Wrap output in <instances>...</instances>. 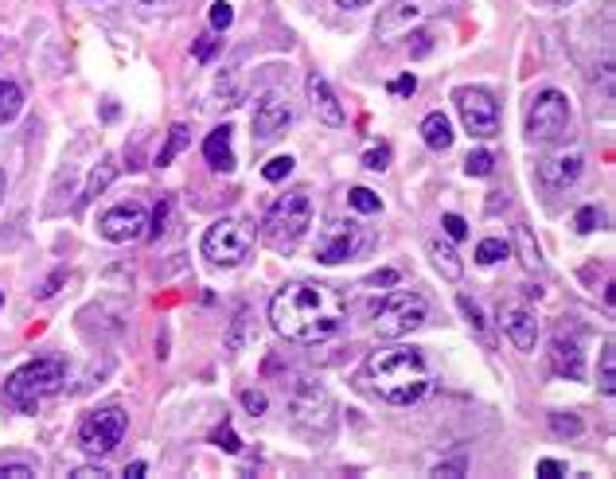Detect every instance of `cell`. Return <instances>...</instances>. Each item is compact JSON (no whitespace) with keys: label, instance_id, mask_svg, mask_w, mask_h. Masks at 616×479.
<instances>
[{"label":"cell","instance_id":"1","mask_svg":"<svg viewBox=\"0 0 616 479\" xmlns=\"http://www.w3.org/2000/svg\"><path fill=\"white\" fill-rule=\"evenodd\" d=\"M269 320L281 340L308 347V343L332 340V335L344 328L347 308H344V296H339L332 284L289 281L269 301Z\"/></svg>","mask_w":616,"mask_h":479},{"label":"cell","instance_id":"2","mask_svg":"<svg viewBox=\"0 0 616 479\" xmlns=\"http://www.w3.org/2000/svg\"><path fill=\"white\" fill-rule=\"evenodd\" d=\"M363 378L371 386V394L378 401H386V406H414L434 386L425 355L414 351V347H383V351H375L363 367Z\"/></svg>","mask_w":616,"mask_h":479},{"label":"cell","instance_id":"3","mask_svg":"<svg viewBox=\"0 0 616 479\" xmlns=\"http://www.w3.org/2000/svg\"><path fill=\"white\" fill-rule=\"evenodd\" d=\"M63 378H67V367H63V359L47 355V359H32L24 362L20 370L8 374L5 382V401L16 413H35L39 401H44L47 394H55Z\"/></svg>","mask_w":616,"mask_h":479},{"label":"cell","instance_id":"4","mask_svg":"<svg viewBox=\"0 0 616 479\" xmlns=\"http://www.w3.org/2000/svg\"><path fill=\"white\" fill-rule=\"evenodd\" d=\"M312 226V199L308 191H289L266 211V223H261V238H266L273 250L289 254L293 245L305 238V230Z\"/></svg>","mask_w":616,"mask_h":479},{"label":"cell","instance_id":"5","mask_svg":"<svg viewBox=\"0 0 616 479\" xmlns=\"http://www.w3.org/2000/svg\"><path fill=\"white\" fill-rule=\"evenodd\" d=\"M200 250L211 265H222V269L242 265L254 250V223H246V218H219L215 226H207Z\"/></svg>","mask_w":616,"mask_h":479},{"label":"cell","instance_id":"6","mask_svg":"<svg viewBox=\"0 0 616 479\" xmlns=\"http://www.w3.org/2000/svg\"><path fill=\"white\" fill-rule=\"evenodd\" d=\"M429 320V304L417 292H395L375 308V331L378 340H406Z\"/></svg>","mask_w":616,"mask_h":479},{"label":"cell","instance_id":"7","mask_svg":"<svg viewBox=\"0 0 616 479\" xmlns=\"http://www.w3.org/2000/svg\"><path fill=\"white\" fill-rule=\"evenodd\" d=\"M129 429V417L122 406H106V409H94L78 421V445H83L86 456H110V452L122 445V436Z\"/></svg>","mask_w":616,"mask_h":479},{"label":"cell","instance_id":"8","mask_svg":"<svg viewBox=\"0 0 616 479\" xmlns=\"http://www.w3.org/2000/svg\"><path fill=\"white\" fill-rule=\"evenodd\" d=\"M289 413H293V425L305 433H332L336 425V401L332 394L324 390L317 382H300L293 398H289Z\"/></svg>","mask_w":616,"mask_h":479},{"label":"cell","instance_id":"9","mask_svg":"<svg viewBox=\"0 0 616 479\" xmlns=\"http://www.w3.org/2000/svg\"><path fill=\"white\" fill-rule=\"evenodd\" d=\"M570 129V101L562 90H543L527 110V140H558Z\"/></svg>","mask_w":616,"mask_h":479},{"label":"cell","instance_id":"10","mask_svg":"<svg viewBox=\"0 0 616 479\" xmlns=\"http://www.w3.org/2000/svg\"><path fill=\"white\" fill-rule=\"evenodd\" d=\"M453 101H456V113H461V121H464V129L472 137L488 140V137L500 133V106H495V98L488 94V90L461 86L453 94Z\"/></svg>","mask_w":616,"mask_h":479},{"label":"cell","instance_id":"11","mask_svg":"<svg viewBox=\"0 0 616 479\" xmlns=\"http://www.w3.org/2000/svg\"><path fill=\"white\" fill-rule=\"evenodd\" d=\"M363 245H367L363 226L351 223V218H336V223H328L317 238V262L320 265H339V262H347V257H356Z\"/></svg>","mask_w":616,"mask_h":479},{"label":"cell","instance_id":"12","mask_svg":"<svg viewBox=\"0 0 616 479\" xmlns=\"http://www.w3.org/2000/svg\"><path fill=\"white\" fill-rule=\"evenodd\" d=\"M145 226H149V215L141 203H117L98 218V235L106 242H117V245L137 242L141 235H145Z\"/></svg>","mask_w":616,"mask_h":479},{"label":"cell","instance_id":"13","mask_svg":"<svg viewBox=\"0 0 616 479\" xmlns=\"http://www.w3.org/2000/svg\"><path fill=\"white\" fill-rule=\"evenodd\" d=\"M289 125H293V110H289V101H285L281 94H266L254 106V140L258 145L278 140Z\"/></svg>","mask_w":616,"mask_h":479},{"label":"cell","instance_id":"14","mask_svg":"<svg viewBox=\"0 0 616 479\" xmlns=\"http://www.w3.org/2000/svg\"><path fill=\"white\" fill-rule=\"evenodd\" d=\"M500 328L511 343H515V351H534V343H539V320L534 312H527L523 304H504L500 308Z\"/></svg>","mask_w":616,"mask_h":479},{"label":"cell","instance_id":"15","mask_svg":"<svg viewBox=\"0 0 616 479\" xmlns=\"http://www.w3.org/2000/svg\"><path fill=\"white\" fill-rule=\"evenodd\" d=\"M308 106H312V113H317V121L332 125V129H339V125L347 121V113H344V106H339V98L332 94L328 79H324V74H317V71L308 74Z\"/></svg>","mask_w":616,"mask_h":479},{"label":"cell","instance_id":"16","mask_svg":"<svg viewBox=\"0 0 616 479\" xmlns=\"http://www.w3.org/2000/svg\"><path fill=\"white\" fill-rule=\"evenodd\" d=\"M585 172V160L578 157V152H570V157H550L539 164V179L550 187V191H566L578 184V176Z\"/></svg>","mask_w":616,"mask_h":479},{"label":"cell","instance_id":"17","mask_svg":"<svg viewBox=\"0 0 616 479\" xmlns=\"http://www.w3.org/2000/svg\"><path fill=\"white\" fill-rule=\"evenodd\" d=\"M417 20H422V8H417L414 0H398V5L383 8V16H378V24H375V35H378V40H383V43H390V40H395V35L410 32Z\"/></svg>","mask_w":616,"mask_h":479},{"label":"cell","instance_id":"18","mask_svg":"<svg viewBox=\"0 0 616 479\" xmlns=\"http://www.w3.org/2000/svg\"><path fill=\"white\" fill-rule=\"evenodd\" d=\"M550 362H554L558 374H566V378H585V355L573 335H554V343H550Z\"/></svg>","mask_w":616,"mask_h":479},{"label":"cell","instance_id":"19","mask_svg":"<svg viewBox=\"0 0 616 479\" xmlns=\"http://www.w3.org/2000/svg\"><path fill=\"white\" fill-rule=\"evenodd\" d=\"M203 157H207V164H211L215 172H234V148H230V129L227 125L215 129V133H207Z\"/></svg>","mask_w":616,"mask_h":479},{"label":"cell","instance_id":"20","mask_svg":"<svg viewBox=\"0 0 616 479\" xmlns=\"http://www.w3.org/2000/svg\"><path fill=\"white\" fill-rule=\"evenodd\" d=\"M429 257H434V265H437V273L445 277V281H461V273H464V262L456 257V250L445 238H429Z\"/></svg>","mask_w":616,"mask_h":479},{"label":"cell","instance_id":"21","mask_svg":"<svg viewBox=\"0 0 616 479\" xmlns=\"http://www.w3.org/2000/svg\"><path fill=\"white\" fill-rule=\"evenodd\" d=\"M422 140L434 152H449L453 148V125L445 113H429V118L422 121Z\"/></svg>","mask_w":616,"mask_h":479},{"label":"cell","instance_id":"22","mask_svg":"<svg viewBox=\"0 0 616 479\" xmlns=\"http://www.w3.org/2000/svg\"><path fill=\"white\" fill-rule=\"evenodd\" d=\"M20 110H24V90H20L16 82L0 79V125L16 121V118H20Z\"/></svg>","mask_w":616,"mask_h":479},{"label":"cell","instance_id":"23","mask_svg":"<svg viewBox=\"0 0 616 479\" xmlns=\"http://www.w3.org/2000/svg\"><path fill=\"white\" fill-rule=\"evenodd\" d=\"M515 245H519V262L527 265L531 273H543L546 262H543V254H539V245H534V238H531V230H527V226H519V230H515Z\"/></svg>","mask_w":616,"mask_h":479},{"label":"cell","instance_id":"24","mask_svg":"<svg viewBox=\"0 0 616 479\" xmlns=\"http://www.w3.org/2000/svg\"><path fill=\"white\" fill-rule=\"evenodd\" d=\"M188 140H191V133H188V125H172V129H168V140H164V148H161V157H156V164H172L176 157H180V152H183V145H188Z\"/></svg>","mask_w":616,"mask_h":479},{"label":"cell","instance_id":"25","mask_svg":"<svg viewBox=\"0 0 616 479\" xmlns=\"http://www.w3.org/2000/svg\"><path fill=\"white\" fill-rule=\"evenodd\" d=\"M250 308H239V316H234V328H230V335H227V347L230 351H242L246 343L254 340V331H250Z\"/></svg>","mask_w":616,"mask_h":479},{"label":"cell","instance_id":"26","mask_svg":"<svg viewBox=\"0 0 616 479\" xmlns=\"http://www.w3.org/2000/svg\"><path fill=\"white\" fill-rule=\"evenodd\" d=\"M601 394H616V347L605 343V351H601Z\"/></svg>","mask_w":616,"mask_h":479},{"label":"cell","instance_id":"27","mask_svg":"<svg viewBox=\"0 0 616 479\" xmlns=\"http://www.w3.org/2000/svg\"><path fill=\"white\" fill-rule=\"evenodd\" d=\"M507 254H511V245H507L504 238H484V242L476 245V262H480V265H495V262H504Z\"/></svg>","mask_w":616,"mask_h":479},{"label":"cell","instance_id":"28","mask_svg":"<svg viewBox=\"0 0 616 479\" xmlns=\"http://www.w3.org/2000/svg\"><path fill=\"white\" fill-rule=\"evenodd\" d=\"M113 176H117V168H113V160H102V164L94 168V176H90V184H86V191H83V199H94V196H98V191H106Z\"/></svg>","mask_w":616,"mask_h":479},{"label":"cell","instance_id":"29","mask_svg":"<svg viewBox=\"0 0 616 479\" xmlns=\"http://www.w3.org/2000/svg\"><path fill=\"white\" fill-rule=\"evenodd\" d=\"M347 203L356 206L359 215H378V211H383L378 196H375V191H367V187H351V191H347Z\"/></svg>","mask_w":616,"mask_h":479},{"label":"cell","instance_id":"30","mask_svg":"<svg viewBox=\"0 0 616 479\" xmlns=\"http://www.w3.org/2000/svg\"><path fill=\"white\" fill-rule=\"evenodd\" d=\"M550 429H554L558 436H578L585 425H582L578 413H550Z\"/></svg>","mask_w":616,"mask_h":479},{"label":"cell","instance_id":"31","mask_svg":"<svg viewBox=\"0 0 616 479\" xmlns=\"http://www.w3.org/2000/svg\"><path fill=\"white\" fill-rule=\"evenodd\" d=\"M207 20H211V28H215V32H227L230 24H234V8L227 5V0H215L211 12H207Z\"/></svg>","mask_w":616,"mask_h":479},{"label":"cell","instance_id":"32","mask_svg":"<svg viewBox=\"0 0 616 479\" xmlns=\"http://www.w3.org/2000/svg\"><path fill=\"white\" fill-rule=\"evenodd\" d=\"M293 164H297L293 157H273V160H269L266 168H261V176H266V179H269V184H281V179H285V176H289V172H293Z\"/></svg>","mask_w":616,"mask_h":479},{"label":"cell","instance_id":"33","mask_svg":"<svg viewBox=\"0 0 616 479\" xmlns=\"http://www.w3.org/2000/svg\"><path fill=\"white\" fill-rule=\"evenodd\" d=\"M492 168H495V157H492V152H472V157L464 160V172L468 176H492Z\"/></svg>","mask_w":616,"mask_h":479},{"label":"cell","instance_id":"34","mask_svg":"<svg viewBox=\"0 0 616 479\" xmlns=\"http://www.w3.org/2000/svg\"><path fill=\"white\" fill-rule=\"evenodd\" d=\"M211 440H215V445H219L222 452H230V456H234V452H242V440H239V436H234V429H230V421H222V425H219V429L211 433Z\"/></svg>","mask_w":616,"mask_h":479},{"label":"cell","instance_id":"35","mask_svg":"<svg viewBox=\"0 0 616 479\" xmlns=\"http://www.w3.org/2000/svg\"><path fill=\"white\" fill-rule=\"evenodd\" d=\"M0 475H5V479H32L35 464H28V460H5V464H0Z\"/></svg>","mask_w":616,"mask_h":479},{"label":"cell","instance_id":"36","mask_svg":"<svg viewBox=\"0 0 616 479\" xmlns=\"http://www.w3.org/2000/svg\"><path fill=\"white\" fill-rule=\"evenodd\" d=\"M363 168H371V172H386L390 168V145H378L363 157Z\"/></svg>","mask_w":616,"mask_h":479},{"label":"cell","instance_id":"37","mask_svg":"<svg viewBox=\"0 0 616 479\" xmlns=\"http://www.w3.org/2000/svg\"><path fill=\"white\" fill-rule=\"evenodd\" d=\"M239 401H242L246 409H250V417H261V413L269 409V401H266V394H261V390H242Z\"/></svg>","mask_w":616,"mask_h":479},{"label":"cell","instance_id":"38","mask_svg":"<svg viewBox=\"0 0 616 479\" xmlns=\"http://www.w3.org/2000/svg\"><path fill=\"white\" fill-rule=\"evenodd\" d=\"M573 226H578L582 235H593V230L601 226V211H597V206H582L578 218H573Z\"/></svg>","mask_w":616,"mask_h":479},{"label":"cell","instance_id":"39","mask_svg":"<svg viewBox=\"0 0 616 479\" xmlns=\"http://www.w3.org/2000/svg\"><path fill=\"white\" fill-rule=\"evenodd\" d=\"M456 304H461V312L468 316V323H472V331H480V335H484V312H480V304H476V301H472V296H461V301H456Z\"/></svg>","mask_w":616,"mask_h":479},{"label":"cell","instance_id":"40","mask_svg":"<svg viewBox=\"0 0 616 479\" xmlns=\"http://www.w3.org/2000/svg\"><path fill=\"white\" fill-rule=\"evenodd\" d=\"M441 230H445L449 238H456V242L468 238V223H464L461 215H445V218H441Z\"/></svg>","mask_w":616,"mask_h":479},{"label":"cell","instance_id":"41","mask_svg":"<svg viewBox=\"0 0 616 479\" xmlns=\"http://www.w3.org/2000/svg\"><path fill=\"white\" fill-rule=\"evenodd\" d=\"M168 211H172V199H164L161 206H156V215H152V230H149L152 238H161L164 230H168V226H164V223H168Z\"/></svg>","mask_w":616,"mask_h":479},{"label":"cell","instance_id":"42","mask_svg":"<svg viewBox=\"0 0 616 479\" xmlns=\"http://www.w3.org/2000/svg\"><path fill=\"white\" fill-rule=\"evenodd\" d=\"M371 289H390V284H398V269H378V273L367 277Z\"/></svg>","mask_w":616,"mask_h":479},{"label":"cell","instance_id":"43","mask_svg":"<svg viewBox=\"0 0 616 479\" xmlns=\"http://www.w3.org/2000/svg\"><path fill=\"white\" fill-rule=\"evenodd\" d=\"M468 472V460L464 456H456V460H441L437 468H434V475H464Z\"/></svg>","mask_w":616,"mask_h":479},{"label":"cell","instance_id":"44","mask_svg":"<svg viewBox=\"0 0 616 479\" xmlns=\"http://www.w3.org/2000/svg\"><path fill=\"white\" fill-rule=\"evenodd\" d=\"M215 47H219V40H215L211 32H207V35H200V43H195V59H200V62H207V59L215 55Z\"/></svg>","mask_w":616,"mask_h":479},{"label":"cell","instance_id":"45","mask_svg":"<svg viewBox=\"0 0 616 479\" xmlns=\"http://www.w3.org/2000/svg\"><path fill=\"white\" fill-rule=\"evenodd\" d=\"M71 479H110V472L102 464H86V468H74Z\"/></svg>","mask_w":616,"mask_h":479},{"label":"cell","instance_id":"46","mask_svg":"<svg viewBox=\"0 0 616 479\" xmlns=\"http://www.w3.org/2000/svg\"><path fill=\"white\" fill-rule=\"evenodd\" d=\"M539 475H543V479H558V475H566V464H558V460H539Z\"/></svg>","mask_w":616,"mask_h":479},{"label":"cell","instance_id":"47","mask_svg":"<svg viewBox=\"0 0 616 479\" xmlns=\"http://www.w3.org/2000/svg\"><path fill=\"white\" fill-rule=\"evenodd\" d=\"M414 90H417V79H414V74H402V79L390 82V94H414Z\"/></svg>","mask_w":616,"mask_h":479},{"label":"cell","instance_id":"48","mask_svg":"<svg viewBox=\"0 0 616 479\" xmlns=\"http://www.w3.org/2000/svg\"><path fill=\"white\" fill-rule=\"evenodd\" d=\"M429 47H434V35L417 32V35H414V59H422V55H429Z\"/></svg>","mask_w":616,"mask_h":479},{"label":"cell","instance_id":"49","mask_svg":"<svg viewBox=\"0 0 616 479\" xmlns=\"http://www.w3.org/2000/svg\"><path fill=\"white\" fill-rule=\"evenodd\" d=\"M63 281H67V269H59V273H55V277H51V281L44 284V289H35V296H51V292H55V289H59V284H63Z\"/></svg>","mask_w":616,"mask_h":479},{"label":"cell","instance_id":"50","mask_svg":"<svg viewBox=\"0 0 616 479\" xmlns=\"http://www.w3.org/2000/svg\"><path fill=\"white\" fill-rule=\"evenodd\" d=\"M125 475H129V479H141V475H145V464H141V460H137V464H129Z\"/></svg>","mask_w":616,"mask_h":479},{"label":"cell","instance_id":"51","mask_svg":"<svg viewBox=\"0 0 616 479\" xmlns=\"http://www.w3.org/2000/svg\"><path fill=\"white\" fill-rule=\"evenodd\" d=\"M336 5H344V8H367V5H375V0H336Z\"/></svg>","mask_w":616,"mask_h":479},{"label":"cell","instance_id":"52","mask_svg":"<svg viewBox=\"0 0 616 479\" xmlns=\"http://www.w3.org/2000/svg\"><path fill=\"white\" fill-rule=\"evenodd\" d=\"M0 199H5V172H0Z\"/></svg>","mask_w":616,"mask_h":479},{"label":"cell","instance_id":"53","mask_svg":"<svg viewBox=\"0 0 616 479\" xmlns=\"http://www.w3.org/2000/svg\"><path fill=\"white\" fill-rule=\"evenodd\" d=\"M141 5H161V0H141Z\"/></svg>","mask_w":616,"mask_h":479},{"label":"cell","instance_id":"54","mask_svg":"<svg viewBox=\"0 0 616 479\" xmlns=\"http://www.w3.org/2000/svg\"><path fill=\"white\" fill-rule=\"evenodd\" d=\"M0 304H5V292H0Z\"/></svg>","mask_w":616,"mask_h":479}]
</instances>
